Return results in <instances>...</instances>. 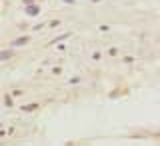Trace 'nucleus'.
Here are the masks:
<instances>
[{
  "label": "nucleus",
  "instance_id": "nucleus-2",
  "mask_svg": "<svg viewBox=\"0 0 160 146\" xmlns=\"http://www.w3.org/2000/svg\"><path fill=\"white\" fill-rule=\"evenodd\" d=\"M12 56V52L10 50H6V52H0V60H6V58H10Z\"/></svg>",
  "mask_w": 160,
  "mask_h": 146
},
{
  "label": "nucleus",
  "instance_id": "nucleus-3",
  "mask_svg": "<svg viewBox=\"0 0 160 146\" xmlns=\"http://www.w3.org/2000/svg\"><path fill=\"white\" fill-rule=\"evenodd\" d=\"M28 14L36 16V14H38V8H36V6H30V8H28Z\"/></svg>",
  "mask_w": 160,
  "mask_h": 146
},
{
  "label": "nucleus",
  "instance_id": "nucleus-4",
  "mask_svg": "<svg viewBox=\"0 0 160 146\" xmlns=\"http://www.w3.org/2000/svg\"><path fill=\"white\" fill-rule=\"evenodd\" d=\"M64 2H68V4H72V2H74V0H64Z\"/></svg>",
  "mask_w": 160,
  "mask_h": 146
},
{
  "label": "nucleus",
  "instance_id": "nucleus-1",
  "mask_svg": "<svg viewBox=\"0 0 160 146\" xmlns=\"http://www.w3.org/2000/svg\"><path fill=\"white\" fill-rule=\"evenodd\" d=\"M30 38L28 36H22V38H18V40H14V46H22V44H26Z\"/></svg>",
  "mask_w": 160,
  "mask_h": 146
}]
</instances>
